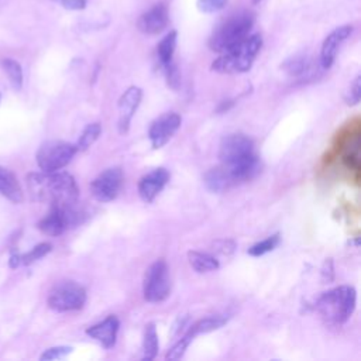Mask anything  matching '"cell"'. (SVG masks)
Segmentation results:
<instances>
[{
	"mask_svg": "<svg viewBox=\"0 0 361 361\" xmlns=\"http://www.w3.org/2000/svg\"><path fill=\"white\" fill-rule=\"evenodd\" d=\"M351 32H353V25L347 24V25L337 27L324 38L320 49V56H319V62L323 69L331 68L340 47L351 35Z\"/></svg>",
	"mask_w": 361,
	"mask_h": 361,
	"instance_id": "obj_12",
	"label": "cell"
},
{
	"mask_svg": "<svg viewBox=\"0 0 361 361\" xmlns=\"http://www.w3.org/2000/svg\"><path fill=\"white\" fill-rule=\"evenodd\" d=\"M118 327H120V320L117 319V316L110 314L100 323H96L89 329H86V334L90 338L100 343L103 347L111 348L116 344Z\"/></svg>",
	"mask_w": 361,
	"mask_h": 361,
	"instance_id": "obj_16",
	"label": "cell"
},
{
	"mask_svg": "<svg viewBox=\"0 0 361 361\" xmlns=\"http://www.w3.org/2000/svg\"><path fill=\"white\" fill-rule=\"evenodd\" d=\"M142 97V90L138 86H130L118 99V131L126 134L130 123L137 111Z\"/></svg>",
	"mask_w": 361,
	"mask_h": 361,
	"instance_id": "obj_13",
	"label": "cell"
},
{
	"mask_svg": "<svg viewBox=\"0 0 361 361\" xmlns=\"http://www.w3.org/2000/svg\"><path fill=\"white\" fill-rule=\"evenodd\" d=\"M262 47L259 34H252L233 45L231 48L220 52L212 63V69L219 73H243L250 71L257 55Z\"/></svg>",
	"mask_w": 361,
	"mask_h": 361,
	"instance_id": "obj_4",
	"label": "cell"
},
{
	"mask_svg": "<svg viewBox=\"0 0 361 361\" xmlns=\"http://www.w3.org/2000/svg\"><path fill=\"white\" fill-rule=\"evenodd\" d=\"M182 123V118L178 113H165L155 118L148 130V138L152 145V148H161L164 147L172 137L173 134L179 130Z\"/></svg>",
	"mask_w": 361,
	"mask_h": 361,
	"instance_id": "obj_11",
	"label": "cell"
},
{
	"mask_svg": "<svg viewBox=\"0 0 361 361\" xmlns=\"http://www.w3.org/2000/svg\"><path fill=\"white\" fill-rule=\"evenodd\" d=\"M171 292L169 271L164 259H157L152 262L144 275L142 293L145 300L151 303H158L165 300Z\"/></svg>",
	"mask_w": 361,
	"mask_h": 361,
	"instance_id": "obj_8",
	"label": "cell"
},
{
	"mask_svg": "<svg viewBox=\"0 0 361 361\" xmlns=\"http://www.w3.org/2000/svg\"><path fill=\"white\" fill-rule=\"evenodd\" d=\"M1 66L4 69V72L8 76V80L11 82L14 89H21L23 86V69L20 66V63L14 59H3L1 61Z\"/></svg>",
	"mask_w": 361,
	"mask_h": 361,
	"instance_id": "obj_25",
	"label": "cell"
},
{
	"mask_svg": "<svg viewBox=\"0 0 361 361\" xmlns=\"http://www.w3.org/2000/svg\"><path fill=\"white\" fill-rule=\"evenodd\" d=\"M220 165L228 172L234 185L252 179L259 172V158L254 141L240 133L226 135L219 148Z\"/></svg>",
	"mask_w": 361,
	"mask_h": 361,
	"instance_id": "obj_1",
	"label": "cell"
},
{
	"mask_svg": "<svg viewBox=\"0 0 361 361\" xmlns=\"http://www.w3.org/2000/svg\"><path fill=\"white\" fill-rule=\"evenodd\" d=\"M76 145L65 141H47L37 151V164L44 172H55L66 166L75 154Z\"/></svg>",
	"mask_w": 361,
	"mask_h": 361,
	"instance_id": "obj_7",
	"label": "cell"
},
{
	"mask_svg": "<svg viewBox=\"0 0 361 361\" xmlns=\"http://www.w3.org/2000/svg\"><path fill=\"white\" fill-rule=\"evenodd\" d=\"M162 71H164V73H165V78H166L168 85H169L172 89L176 90V89L179 87V85H180V75H179V71H178L176 65L172 62V63L164 66Z\"/></svg>",
	"mask_w": 361,
	"mask_h": 361,
	"instance_id": "obj_31",
	"label": "cell"
},
{
	"mask_svg": "<svg viewBox=\"0 0 361 361\" xmlns=\"http://www.w3.org/2000/svg\"><path fill=\"white\" fill-rule=\"evenodd\" d=\"M123 182L124 176L120 168H107L92 180L90 192L93 197L102 203L111 202L118 196Z\"/></svg>",
	"mask_w": 361,
	"mask_h": 361,
	"instance_id": "obj_10",
	"label": "cell"
},
{
	"mask_svg": "<svg viewBox=\"0 0 361 361\" xmlns=\"http://www.w3.org/2000/svg\"><path fill=\"white\" fill-rule=\"evenodd\" d=\"M176 41H178V32L169 31L158 44L157 47V56L159 61L161 68L169 65L173 62V54L176 49Z\"/></svg>",
	"mask_w": 361,
	"mask_h": 361,
	"instance_id": "obj_21",
	"label": "cell"
},
{
	"mask_svg": "<svg viewBox=\"0 0 361 361\" xmlns=\"http://www.w3.org/2000/svg\"><path fill=\"white\" fill-rule=\"evenodd\" d=\"M228 0H197L196 6L202 13H216L224 8Z\"/></svg>",
	"mask_w": 361,
	"mask_h": 361,
	"instance_id": "obj_30",
	"label": "cell"
},
{
	"mask_svg": "<svg viewBox=\"0 0 361 361\" xmlns=\"http://www.w3.org/2000/svg\"><path fill=\"white\" fill-rule=\"evenodd\" d=\"M61 3L68 10H83L87 4V0H61Z\"/></svg>",
	"mask_w": 361,
	"mask_h": 361,
	"instance_id": "obj_34",
	"label": "cell"
},
{
	"mask_svg": "<svg viewBox=\"0 0 361 361\" xmlns=\"http://www.w3.org/2000/svg\"><path fill=\"white\" fill-rule=\"evenodd\" d=\"M279 241H281V235H279L278 233H276V234H272V235H269V237H267V238H264V240L255 243L254 245H251V247L248 248V254L252 255V257H261V255H264V254L271 252L272 250H275L276 245L279 244Z\"/></svg>",
	"mask_w": 361,
	"mask_h": 361,
	"instance_id": "obj_26",
	"label": "cell"
},
{
	"mask_svg": "<svg viewBox=\"0 0 361 361\" xmlns=\"http://www.w3.org/2000/svg\"><path fill=\"white\" fill-rule=\"evenodd\" d=\"M102 134V126L99 123H92L87 124L85 127V130L82 131L76 145L78 151H86L87 148H90L93 145V142L99 138V135Z\"/></svg>",
	"mask_w": 361,
	"mask_h": 361,
	"instance_id": "obj_24",
	"label": "cell"
},
{
	"mask_svg": "<svg viewBox=\"0 0 361 361\" xmlns=\"http://www.w3.org/2000/svg\"><path fill=\"white\" fill-rule=\"evenodd\" d=\"M86 290L76 282L63 281L52 288L48 295V306L56 312H72L83 307Z\"/></svg>",
	"mask_w": 361,
	"mask_h": 361,
	"instance_id": "obj_9",
	"label": "cell"
},
{
	"mask_svg": "<svg viewBox=\"0 0 361 361\" xmlns=\"http://www.w3.org/2000/svg\"><path fill=\"white\" fill-rule=\"evenodd\" d=\"M168 182L169 172L165 168H155L138 180V195L145 203H151Z\"/></svg>",
	"mask_w": 361,
	"mask_h": 361,
	"instance_id": "obj_14",
	"label": "cell"
},
{
	"mask_svg": "<svg viewBox=\"0 0 361 361\" xmlns=\"http://www.w3.org/2000/svg\"><path fill=\"white\" fill-rule=\"evenodd\" d=\"M254 21L255 14L250 10L231 14L213 31L209 38V48L219 54L231 48L250 35Z\"/></svg>",
	"mask_w": 361,
	"mask_h": 361,
	"instance_id": "obj_5",
	"label": "cell"
},
{
	"mask_svg": "<svg viewBox=\"0 0 361 361\" xmlns=\"http://www.w3.org/2000/svg\"><path fill=\"white\" fill-rule=\"evenodd\" d=\"M283 68L288 71L289 75H293V76H302V75H306L310 72V63L307 62L306 58H302V56H299V58L296 56V58L286 61Z\"/></svg>",
	"mask_w": 361,
	"mask_h": 361,
	"instance_id": "obj_27",
	"label": "cell"
},
{
	"mask_svg": "<svg viewBox=\"0 0 361 361\" xmlns=\"http://www.w3.org/2000/svg\"><path fill=\"white\" fill-rule=\"evenodd\" d=\"M159 348L158 343V333L154 323H148L144 330V340H142V360L151 361L157 357Z\"/></svg>",
	"mask_w": 361,
	"mask_h": 361,
	"instance_id": "obj_23",
	"label": "cell"
},
{
	"mask_svg": "<svg viewBox=\"0 0 361 361\" xmlns=\"http://www.w3.org/2000/svg\"><path fill=\"white\" fill-rule=\"evenodd\" d=\"M226 323H227L226 316H223V314H210V316H206V317L195 322L192 326H189V329L186 330L185 334H188L193 340L197 334L217 330L221 326H224Z\"/></svg>",
	"mask_w": 361,
	"mask_h": 361,
	"instance_id": "obj_19",
	"label": "cell"
},
{
	"mask_svg": "<svg viewBox=\"0 0 361 361\" xmlns=\"http://www.w3.org/2000/svg\"><path fill=\"white\" fill-rule=\"evenodd\" d=\"M361 99V78L357 76L353 83L350 85V89L347 90L345 96H344V100L347 104L350 106H354V104H358Z\"/></svg>",
	"mask_w": 361,
	"mask_h": 361,
	"instance_id": "obj_29",
	"label": "cell"
},
{
	"mask_svg": "<svg viewBox=\"0 0 361 361\" xmlns=\"http://www.w3.org/2000/svg\"><path fill=\"white\" fill-rule=\"evenodd\" d=\"M52 250V245L49 243H41L38 245H35L31 251L24 252V254H11V259H10V265L13 268L18 267V265H28L35 262L37 259L45 257L49 251Z\"/></svg>",
	"mask_w": 361,
	"mask_h": 361,
	"instance_id": "obj_22",
	"label": "cell"
},
{
	"mask_svg": "<svg viewBox=\"0 0 361 361\" xmlns=\"http://www.w3.org/2000/svg\"><path fill=\"white\" fill-rule=\"evenodd\" d=\"M71 351H72V347H68V345L51 347V348L45 350V351L41 354L39 358H41V360H59V358L66 357Z\"/></svg>",
	"mask_w": 361,
	"mask_h": 361,
	"instance_id": "obj_32",
	"label": "cell"
},
{
	"mask_svg": "<svg viewBox=\"0 0 361 361\" xmlns=\"http://www.w3.org/2000/svg\"><path fill=\"white\" fill-rule=\"evenodd\" d=\"M0 195L11 200L13 203L23 202V190L17 176L7 168L0 165Z\"/></svg>",
	"mask_w": 361,
	"mask_h": 361,
	"instance_id": "obj_17",
	"label": "cell"
},
{
	"mask_svg": "<svg viewBox=\"0 0 361 361\" xmlns=\"http://www.w3.org/2000/svg\"><path fill=\"white\" fill-rule=\"evenodd\" d=\"M214 250L217 251V252H220V254H226V255H228V254H231L234 250H235V243L233 241V240H219V241H216L214 243Z\"/></svg>",
	"mask_w": 361,
	"mask_h": 361,
	"instance_id": "obj_33",
	"label": "cell"
},
{
	"mask_svg": "<svg viewBox=\"0 0 361 361\" xmlns=\"http://www.w3.org/2000/svg\"><path fill=\"white\" fill-rule=\"evenodd\" d=\"M192 338L188 336V334H183L166 353L165 355V360H179L183 357L188 345L190 344Z\"/></svg>",
	"mask_w": 361,
	"mask_h": 361,
	"instance_id": "obj_28",
	"label": "cell"
},
{
	"mask_svg": "<svg viewBox=\"0 0 361 361\" xmlns=\"http://www.w3.org/2000/svg\"><path fill=\"white\" fill-rule=\"evenodd\" d=\"M188 261L190 267L199 272V274H206L219 269L220 264L219 259H216L213 255L202 251H189L188 252Z\"/></svg>",
	"mask_w": 361,
	"mask_h": 361,
	"instance_id": "obj_20",
	"label": "cell"
},
{
	"mask_svg": "<svg viewBox=\"0 0 361 361\" xmlns=\"http://www.w3.org/2000/svg\"><path fill=\"white\" fill-rule=\"evenodd\" d=\"M169 21L168 7L164 3L154 4L148 11L142 13L137 21V27L141 32L155 35L166 28Z\"/></svg>",
	"mask_w": 361,
	"mask_h": 361,
	"instance_id": "obj_15",
	"label": "cell"
},
{
	"mask_svg": "<svg viewBox=\"0 0 361 361\" xmlns=\"http://www.w3.org/2000/svg\"><path fill=\"white\" fill-rule=\"evenodd\" d=\"M82 212L76 207V202L51 204V210L38 223V228L51 237L61 235L68 228L80 223Z\"/></svg>",
	"mask_w": 361,
	"mask_h": 361,
	"instance_id": "obj_6",
	"label": "cell"
},
{
	"mask_svg": "<svg viewBox=\"0 0 361 361\" xmlns=\"http://www.w3.org/2000/svg\"><path fill=\"white\" fill-rule=\"evenodd\" d=\"M259 1H261V0H251V3H252V4H258Z\"/></svg>",
	"mask_w": 361,
	"mask_h": 361,
	"instance_id": "obj_35",
	"label": "cell"
},
{
	"mask_svg": "<svg viewBox=\"0 0 361 361\" xmlns=\"http://www.w3.org/2000/svg\"><path fill=\"white\" fill-rule=\"evenodd\" d=\"M27 186L34 200L49 204L72 203L79 196V188L68 172H32L27 176Z\"/></svg>",
	"mask_w": 361,
	"mask_h": 361,
	"instance_id": "obj_2",
	"label": "cell"
},
{
	"mask_svg": "<svg viewBox=\"0 0 361 361\" xmlns=\"http://www.w3.org/2000/svg\"><path fill=\"white\" fill-rule=\"evenodd\" d=\"M357 293L353 286L341 285L323 292L314 303L320 317L333 326L345 323L355 310Z\"/></svg>",
	"mask_w": 361,
	"mask_h": 361,
	"instance_id": "obj_3",
	"label": "cell"
},
{
	"mask_svg": "<svg viewBox=\"0 0 361 361\" xmlns=\"http://www.w3.org/2000/svg\"><path fill=\"white\" fill-rule=\"evenodd\" d=\"M206 188L212 192H224L234 185L233 179L230 178L228 172L221 166V165H217L212 169H209L206 173H204V179H203Z\"/></svg>",
	"mask_w": 361,
	"mask_h": 361,
	"instance_id": "obj_18",
	"label": "cell"
}]
</instances>
